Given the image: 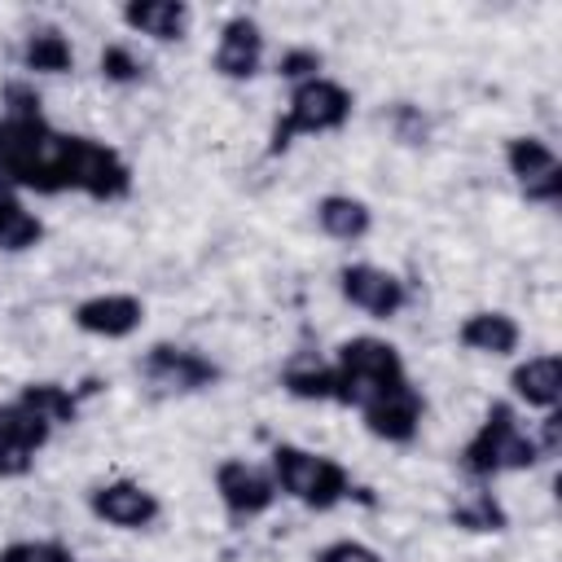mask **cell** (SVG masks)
<instances>
[{
  "instance_id": "obj_28",
  "label": "cell",
  "mask_w": 562,
  "mask_h": 562,
  "mask_svg": "<svg viewBox=\"0 0 562 562\" xmlns=\"http://www.w3.org/2000/svg\"><path fill=\"white\" fill-rule=\"evenodd\" d=\"M0 105H4V119H35V114H44L35 83H22V79H9V83H4Z\"/></svg>"
},
{
  "instance_id": "obj_10",
  "label": "cell",
  "mask_w": 562,
  "mask_h": 562,
  "mask_svg": "<svg viewBox=\"0 0 562 562\" xmlns=\"http://www.w3.org/2000/svg\"><path fill=\"white\" fill-rule=\"evenodd\" d=\"M338 294L373 321H391L408 307V285L391 268H378V263H342L338 268Z\"/></svg>"
},
{
  "instance_id": "obj_5",
  "label": "cell",
  "mask_w": 562,
  "mask_h": 562,
  "mask_svg": "<svg viewBox=\"0 0 562 562\" xmlns=\"http://www.w3.org/2000/svg\"><path fill=\"white\" fill-rule=\"evenodd\" d=\"M356 110V97L347 83L329 79V75H316L307 83H294L290 88V101H285V114L272 123L268 132V154H285L294 145V136H321V132H338L347 127Z\"/></svg>"
},
{
  "instance_id": "obj_2",
  "label": "cell",
  "mask_w": 562,
  "mask_h": 562,
  "mask_svg": "<svg viewBox=\"0 0 562 562\" xmlns=\"http://www.w3.org/2000/svg\"><path fill=\"white\" fill-rule=\"evenodd\" d=\"M334 404L342 408H369L373 400L408 386V369H404V356L395 342L386 338H373V334H356V338H342L334 347Z\"/></svg>"
},
{
  "instance_id": "obj_22",
  "label": "cell",
  "mask_w": 562,
  "mask_h": 562,
  "mask_svg": "<svg viewBox=\"0 0 562 562\" xmlns=\"http://www.w3.org/2000/svg\"><path fill=\"white\" fill-rule=\"evenodd\" d=\"M281 386H285V395H294V400L334 404V369H329L325 360H312V356L290 360V364L281 369Z\"/></svg>"
},
{
  "instance_id": "obj_19",
  "label": "cell",
  "mask_w": 562,
  "mask_h": 562,
  "mask_svg": "<svg viewBox=\"0 0 562 562\" xmlns=\"http://www.w3.org/2000/svg\"><path fill=\"white\" fill-rule=\"evenodd\" d=\"M18 57H22V70H31V75H66V70H75V48L57 26L26 31Z\"/></svg>"
},
{
  "instance_id": "obj_15",
  "label": "cell",
  "mask_w": 562,
  "mask_h": 562,
  "mask_svg": "<svg viewBox=\"0 0 562 562\" xmlns=\"http://www.w3.org/2000/svg\"><path fill=\"white\" fill-rule=\"evenodd\" d=\"M509 395L527 408H540V413H553L558 400H562V360L553 351H540V356H527L509 369Z\"/></svg>"
},
{
  "instance_id": "obj_11",
  "label": "cell",
  "mask_w": 562,
  "mask_h": 562,
  "mask_svg": "<svg viewBox=\"0 0 562 562\" xmlns=\"http://www.w3.org/2000/svg\"><path fill=\"white\" fill-rule=\"evenodd\" d=\"M211 70L220 79H233V83H246L263 70V31L255 18L246 13H233L224 26H220V40H215V53H211Z\"/></svg>"
},
{
  "instance_id": "obj_8",
  "label": "cell",
  "mask_w": 562,
  "mask_h": 562,
  "mask_svg": "<svg viewBox=\"0 0 562 562\" xmlns=\"http://www.w3.org/2000/svg\"><path fill=\"white\" fill-rule=\"evenodd\" d=\"M505 167L518 180L527 202H540V206H558L562 202V162H558L549 140H540V136H509L505 140Z\"/></svg>"
},
{
  "instance_id": "obj_17",
  "label": "cell",
  "mask_w": 562,
  "mask_h": 562,
  "mask_svg": "<svg viewBox=\"0 0 562 562\" xmlns=\"http://www.w3.org/2000/svg\"><path fill=\"white\" fill-rule=\"evenodd\" d=\"M316 228L334 241H364L373 233V211L364 198H351V193H325L316 206Z\"/></svg>"
},
{
  "instance_id": "obj_26",
  "label": "cell",
  "mask_w": 562,
  "mask_h": 562,
  "mask_svg": "<svg viewBox=\"0 0 562 562\" xmlns=\"http://www.w3.org/2000/svg\"><path fill=\"white\" fill-rule=\"evenodd\" d=\"M386 123H391V136L400 145H426V136H430V119L413 101H395L386 110Z\"/></svg>"
},
{
  "instance_id": "obj_20",
  "label": "cell",
  "mask_w": 562,
  "mask_h": 562,
  "mask_svg": "<svg viewBox=\"0 0 562 562\" xmlns=\"http://www.w3.org/2000/svg\"><path fill=\"white\" fill-rule=\"evenodd\" d=\"M53 439V426L40 417V413H31L18 395L9 400V404H0V443H9V448H18V452H40L44 443Z\"/></svg>"
},
{
  "instance_id": "obj_24",
  "label": "cell",
  "mask_w": 562,
  "mask_h": 562,
  "mask_svg": "<svg viewBox=\"0 0 562 562\" xmlns=\"http://www.w3.org/2000/svg\"><path fill=\"white\" fill-rule=\"evenodd\" d=\"M97 66H101V75L110 79V83H140L145 79V61L132 53V44H123V40H114V44H105L101 48V57H97Z\"/></svg>"
},
{
  "instance_id": "obj_7",
  "label": "cell",
  "mask_w": 562,
  "mask_h": 562,
  "mask_svg": "<svg viewBox=\"0 0 562 562\" xmlns=\"http://www.w3.org/2000/svg\"><path fill=\"white\" fill-rule=\"evenodd\" d=\"M140 373L162 386V391H180V395H193V391H211L224 369L202 356L198 347H184V342H154L145 356H140Z\"/></svg>"
},
{
  "instance_id": "obj_14",
  "label": "cell",
  "mask_w": 562,
  "mask_h": 562,
  "mask_svg": "<svg viewBox=\"0 0 562 562\" xmlns=\"http://www.w3.org/2000/svg\"><path fill=\"white\" fill-rule=\"evenodd\" d=\"M123 26L145 35V40H158V44H176L189 35L193 26V9L184 0H127L119 9Z\"/></svg>"
},
{
  "instance_id": "obj_25",
  "label": "cell",
  "mask_w": 562,
  "mask_h": 562,
  "mask_svg": "<svg viewBox=\"0 0 562 562\" xmlns=\"http://www.w3.org/2000/svg\"><path fill=\"white\" fill-rule=\"evenodd\" d=\"M0 562H79V558L61 540H9L0 549Z\"/></svg>"
},
{
  "instance_id": "obj_27",
  "label": "cell",
  "mask_w": 562,
  "mask_h": 562,
  "mask_svg": "<svg viewBox=\"0 0 562 562\" xmlns=\"http://www.w3.org/2000/svg\"><path fill=\"white\" fill-rule=\"evenodd\" d=\"M321 66H325V57H321L316 48H307V44H294V48H285V53L277 57V75H281V79H290V88H294V83L316 79V75H321Z\"/></svg>"
},
{
  "instance_id": "obj_1",
  "label": "cell",
  "mask_w": 562,
  "mask_h": 562,
  "mask_svg": "<svg viewBox=\"0 0 562 562\" xmlns=\"http://www.w3.org/2000/svg\"><path fill=\"white\" fill-rule=\"evenodd\" d=\"M79 132L53 127L44 114L35 119H0V180L26 193H75L79 167Z\"/></svg>"
},
{
  "instance_id": "obj_3",
  "label": "cell",
  "mask_w": 562,
  "mask_h": 562,
  "mask_svg": "<svg viewBox=\"0 0 562 562\" xmlns=\"http://www.w3.org/2000/svg\"><path fill=\"white\" fill-rule=\"evenodd\" d=\"M457 461H461V470H465L470 479L492 483V479H501V474H522V470L540 465L544 452H540L536 435L522 430L518 408H514L509 400H492V408L483 413L479 430L465 439V448L457 452Z\"/></svg>"
},
{
  "instance_id": "obj_16",
  "label": "cell",
  "mask_w": 562,
  "mask_h": 562,
  "mask_svg": "<svg viewBox=\"0 0 562 562\" xmlns=\"http://www.w3.org/2000/svg\"><path fill=\"white\" fill-rule=\"evenodd\" d=\"M457 342L465 351H479V356H514L518 342H522V329H518V321L509 312L483 307V312H470L457 325Z\"/></svg>"
},
{
  "instance_id": "obj_23",
  "label": "cell",
  "mask_w": 562,
  "mask_h": 562,
  "mask_svg": "<svg viewBox=\"0 0 562 562\" xmlns=\"http://www.w3.org/2000/svg\"><path fill=\"white\" fill-rule=\"evenodd\" d=\"M448 522L461 527V531H505L509 527V514H505V505L487 487H479V492H470L465 501H457L448 509Z\"/></svg>"
},
{
  "instance_id": "obj_9",
  "label": "cell",
  "mask_w": 562,
  "mask_h": 562,
  "mask_svg": "<svg viewBox=\"0 0 562 562\" xmlns=\"http://www.w3.org/2000/svg\"><path fill=\"white\" fill-rule=\"evenodd\" d=\"M88 514L119 531H145L162 518V501H158V492H149L136 479H110L88 492Z\"/></svg>"
},
{
  "instance_id": "obj_4",
  "label": "cell",
  "mask_w": 562,
  "mask_h": 562,
  "mask_svg": "<svg viewBox=\"0 0 562 562\" xmlns=\"http://www.w3.org/2000/svg\"><path fill=\"white\" fill-rule=\"evenodd\" d=\"M268 474H272L281 496H290V501H299L303 509H316V514H329V509H338L342 501H351L360 492L342 461H334L325 452H312L303 443H272Z\"/></svg>"
},
{
  "instance_id": "obj_6",
  "label": "cell",
  "mask_w": 562,
  "mask_h": 562,
  "mask_svg": "<svg viewBox=\"0 0 562 562\" xmlns=\"http://www.w3.org/2000/svg\"><path fill=\"white\" fill-rule=\"evenodd\" d=\"M215 496L233 522H250V518H263L281 492L263 465H255L246 457H224L215 465Z\"/></svg>"
},
{
  "instance_id": "obj_12",
  "label": "cell",
  "mask_w": 562,
  "mask_h": 562,
  "mask_svg": "<svg viewBox=\"0 0 562 562\" xmlns=\"http://www.w3.org/2000/svg\"><path fill=\"white\" fill-rule=\"evenodd\" d=\"M140 325H145V303L136 294L110 290V294H88L83 303H75V329L92 338L119 342V338H132Z\"/></svg>"
},
{
  "instance_id": "obj_29",
  "label": "cell",
  "mask_w": 562,
  "mask_h": 562,
  "mask_svg": "<svg viewBox=\"0 0 562 562\" xmlns=\"http://www.w3.org/2000/svg\"><path fill=\"white\" fill-rule=\"evenodd\" d=\"M316 562H382V553H378V549H369L364 540L342 536V540L321 544V549H316Z\"/></svg>"
},
{
  "instance_id": "obj_18",
  "label": "cell",
  "mask_w": 562,
  "mask_h": 562,
  "mask_svg": "<svg viewBox=\"0 0 562 562\" xmlns=\"http://www.w3.org/2000/svg\"><path fill=\"white\" fill-rule=\"evenodd\" d=\"M92 391H97V382H83V386H66V382H26V386L18 391V400H22L31 413H40V417L57 430V426L79 422V404H83V395H92Z\"/></svg>"
},
{
  "instance_id": "obj_21",
  "label": "cell",
  "mask_w": 562,
  "mask_h": 562,
  "mask_svg": "<svg viewBox=\"0 0 562 562\" xmlns=\"http://www.w3.org/2000/svg\"><path fill=\"white\" fill-rule=\"evenodd\" d=\"M40 237H44V220L35 211H26L18 202V193L0 180V250L18 255V250H31Z\"/></svg>"
},
{
  "instance_id": "obj_13",
  "label": "cell",
  "mask_w": 562,
  "mask_h": 562,
  "mask_svg": "<svg viewBox=\"0 0 562 562\" xmlns=\"http://www.w3.org/2000/svg\"><path fill=\"white\" fill-rule=\"evenodd\" d=\"M422 413H426V400H422V391L413 382L391 391V395H382V400H373L369 408H360L364 430L373 439H382V443H413L417 430H422Z\"/></svg>"
},
{
  "instance_id": "obj_30",
  "label": "cell",
  "mask_w": 562,
  "mask_h": 562,
  "mask_svg": "<svg viewBox=\"0 0 562 562\" xmlns=\"http://www.w3.org/2000/svg\"><path fill=\"white\" fill-rule=\"evenodd\" d=\"M35 470V457L31 452H18L9 443H0V479H26Z\"/></svg>"
}]
</instances>
